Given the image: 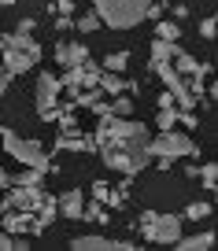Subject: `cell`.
<instances>
[{
  "mask_svg": "<svg viewBox=\"0 0 218 251\" xmlns=\"http://www.w3.org/2000/svg\"><path fill=\"white\" fill-rule=\"evenodd\" d=\"M96 151L100 148H133V144H148V126L144 122H133V118H100V126H96Z\"/></svg>",
  "mask_w": 218,
  "mask_h": 251,
  "instance_id": "cell-1",
  "label": "cell"
},
{
  "mask_svg": "<svg viewBox=\"0 0 218 251\" xmlns=\"http://www.w3.org/2000/svg\"><path fill=\"white\" fill-rule=\"evenodd\" d=\"M148 4L152 0H93V11L100 15L104 26H111V30H130V26L144 23Z\"/></svg>",
  "mask_w": 218,
  "mask_h": 251,
  "instance_id": "cell-2",
  "label": "cell"
},
{
  "mask_svg": "<svg viewBox=\"0 0 218 251\" xmlns=\"http://www.w3.org/2000/svg\"><path fill=\"white\" fill-rule=\"evenodd\" d=\"M148 155L156 159V155H166V159H196L200 155V144L192 141L189 133H178V129H159V137L152 141L148 137Z\"/></svg>",
  "mask_w": 218,
  "mask_h": 251,
  "instance_id": "cell-3",
  "label": "cell"
},
{
  "mask_svg": "<svg viewBox=\"0 0 218 251\" xmlns=\"http://www.w3.org/2000/svg\"><path fill=\"white\" fill-rule=\"evenodd\" d=\"M0 144L11 151V159H19L23 166H41V170H48V155H45V144L33 141V137H19L15 129H4L0 126Z\"/></svg>",
  "mask_w": 218,
  "mask_h": 251,
  "instance_id": "cell-4",
  "label": "cell"
},
{
  "mask_svg": "<svg viewBox=\"0 0 218 251\" xmlns=\"http://www.w3.org/2000/svg\"><path fill=\"white\" fill-rule=\"evenodd\" d=\"M137 229L144 233V240L152 244H174L181 236V218L178 214H156V211H140Z\"/></svg>",
  "mask_w": 218,
  "mask_h": 251,
  "instance_id": "cell-5",
  "label": "cell"
},
{
  "mask_svg": "<svg viewBox=\"0 0 218 251\" xmlns=\"http://www.w3.org/2000/svg\"><path fill=\"white\" fill-rule=\"evenodd\" d=\"M100 159L111 166V170L126 174V177H137V174L152 163V155H148L144 144H133V148H100Z\"/></svg>",
  "mask_w": 218,
  "mask_h": 251,
  "instance_id": "cell-6",
  "label": "cell"
},
{
  "mask_svg": "<svg viewBox=\"0 0 218 251\" xmlns=\"http://www.w3.org/2000/svg\"><path fill=\"white\" fill-rule=\"evenodd\" d=\"M59 93H63L59 78H55L52 71H45V74L37 78V89H33V96H37V118H41V122H48V126L55 122V111H59Z\"/></svg>",
  "mask_w": 218,
  "mask_h": 251,
  "instance_id": "cell-7",
  "label": "cell"
},
{
  "mask_svg": "<svg viewBox=\"0 0 218 251\" xmlns=\"http://www.w3.org/2000/svg\"><path fill=\"white\" fill-rule=\"evenodd\" d=\"M100 74H104V67H100V63H93V55H89V59H85V63H78V67H67V74L59 78V85L67 89L70 96H74L78 89L96 85V81H100Z\"/></svg>",
  "mask_w": 218,
  "mask_h": 251,
  "instance_id": "cell-8",
  "label": "cell"
},
{
  "mask_svg": "<svg viewBox=\"0 0 218 251\" xmlns=\"http://www.w3.org/2000/svg\"><path fill=\"white\" fill-rule=\"evenodd\" d=\"M37 59H41V52H23V48H4V52H0V63H4V71H8L11 78L33 71Z\"/></svg>",
  "mask_w": 218,
  "mask_h": 251,
  "instance_id": "cell-9",
  "label": "cell"
},
{
  "mask_svg": "<svg viewBox=\"0 0 218 251\" xmlns=\"http://www.w3.org/2000/svg\"><path fill=\"white\" fill-rule=\"evenodd\" d=\"M55 151H78V155H93L96 151V141L93 133H85V129H70V133H59L52 144Z\"/></svg>",
  "mask_w": 218,
  "mask_h": 251,
  "instance_id": "cell-10",
  "label": "cell"
},
{
  "mask_svg": "<svg viewBox=\"0 0 218 251\" xmlns=\"http://www.w3.org/2000/svg\"><path fill=\"white\" fill-rule=\"evenodd\" d=\"M89 48L82 45V41H63V45H55V52H52V59L59 63L63 71H67V67H78V63H85L89 59Z\"/></svg>",
  "mask_w": 218,
  "mask_h": 251,
  "instance_id": "cell-11",
  "label": "cell"
},
{
  "mask_svg": "<svg viewBox=\"0 0 218 251\" xmlns=\"http://www.w3.org/2000/svg\"><path fill=\"white\" fill-rule=\"evenodd\" d=\"M70 248L74 251H130L133 240H108V236H74L70 240Z\"/></svg>",
  "mask_w": 218,
  "mask_h": 251,
  "instance_id": "cell-12",
  "label": "cell"
},
{
  "mask_svg": "<svg viewBox=\"0 0 218 251\" xmlns=\"http://www.w3.org/2000/svg\"><path fill=\"white\" fill-rule=\"evenodd\" d=\"M96 85H100L104 96H118V93H130V96H133V93H140L137 81H126V78H118V74H111V71H104Z\"/></svg>",
  "mask_w": 218,
  "mask_h": 251,
  "instance_id": "cell-13",
  "label": "cell"
},
{
  "mask_svg": "<svg viewBox=\"0 0 218 251\" xmlns=\"http://www.w3.org/2000/svg\"><path fill=\"white\" fill-rule=\"evenodd\" d=\"M55 207H59L63 218H82V207H85V196H82V188H70V192L55 196Z\"/></svg>",
  "mask_w": 218,
  "mask_h": 251,
  "instance_id": "cell-14",
  "label": "cell"
},
{
  "mask_svg": "<svg viewBox=\"0 0 218 251\" xmlns=\"http://www.w3.org/2000/svg\"><path fill=\"white\" fill-rule=\"evenodd\" d=\"M174 71H178L181 78H189V74H203V78H207V74H211V63H200L196 55H189L185 48H181V52L174 55Z\"/></svg>",
  "mask_w": 218,
  "mask_h": 251,
  "instance_id": "cell-15",
  "label": "cell"
},
{
  "mask_svg": "<svg viewBox=\"0 0 218 251\" xmlns=\"http://www.w3.org/2000/svg\"><path fill=\"white\" fill-rule=\"evenodd\" d=\"M4 48H23V52H41V45L33 41V33H30V30H19V26H15V33H4V37H0V52H4Z\"/></svg>",
  "mask_w": 218,
  "mask_h": 251,
  "instance_id": "cell-16",
  "label": "cell"
},
{
  "mask_svg": "<svg viewBox=\"0 0 218 251\" xmlns=\"http://www.w3.org/2000/svg\"><path fill=\"white\" fill-rule=\"evenodd\" d=\"M211 244H215V233H196V236H178L174 248L178 251H207Z\"/></svg>",
  "mask_w": 218,
  "mask_h": 251,
  "instance_id": "cell-17",
  "label": "cell"
},
{
  "mask_svg": "<svg viewBox=\"0 0 218 251\" xmlns=\"http://www.w3.org/2000/svg\"><path fill=\"white\" fill-rule=\"evenodd\" d=\"M178 52H181V45H178V41H163V37H156V41H152V63H170Z\"/></svg>",
  "mask_w": 218,
  "mask_h": 251,
  "instance_id": "cell-18",
  "label": "cell"
},
{
  "mask_svg": "<svg viewBox=\"0 0 218 251\" xmlns=\"http://www.w3.org/2000/svg\"><path fill=\"white\" fill-rule=\"evenodd\" d=\"M55 122H59V133H70V129H82L78 115H74V103H63V107L55 111Z\"/></svg>",
  "mask_w": 218,
  "mask_h": 251,
  "instance_id": "cell-19",
  "label": "cell"
},
{
  "mask_svg": "<svg viewBox=\"0 0 218 251\" xmlns=\"http://www.w3.org/2000/svg\"><path fill=\"white\" fill-rule=\"evenodd\" d=\"M82 218H85V222H96V226H108V207H104L100 203V200H93V203H85V207H82Z\"/></svg>",
  "mask_w": 218,
  "mask_h": 251,
  "instance_id": "cell-20",
  "label": "cell"
},
{
  "mask_svg": "<svg viewBox=\"0 0 218 251\" xmlns=\"http://www.w3.org/2000/svg\"><path fill=\"white\" fill-rule=\"evenodd\" d=\"M100 85H89V89H78V93L70 96V103H74V107H93L96 100H100Z\"/></svg>",
  "mask_w": 218,
  "mask_h": 251,
  "instance_id": "cell-21",
  "label": "cell"
},
{
  "mask_svg": "<svg viewBox=\"0 0 218 251\" xmlns=\"http://www.w3.org/2000/svg\"><path fill=\"white\" fill-rule=\"evenodd\" d=\"M126 63H130V52H111V55H104V71H111V74H122L126 71Z\"/></svg>",
  "mask_w": 218,
  "mask_h": 251,
  "instance_id": "cell-22",
  "label": "cell"
},
{
  "mask_svg": "<svg viewBox=\"0 0 218 251\" xmlns=\"http://www.w3.org/2000/svg\"><path fill=\"white\" fill-rule=\"evenodd\" d=\"M100 15H96V11H85V15H78V19H74V30H82V33H96V30H100Z\"/></svg>",
  "mask_w": 218,
  "mask_h": 251,
  "instance_id": "cell-23",
  "label": "cell"
},
{
  "mask_svg": "<svg viewBox=\"0 0 218 251\" xmlns=\"http://www.w3.org/2000/svg\"><path fill=\"white\" fill-rule=\"evenodd\" d=\"M108 107H111V115H115V118L133 115V100H130V96H122V93H118V96H111V100H108Z\"/></svg>",
  "mask_w": 218,
  "mask_h": 251,
  "instance_id": "cell-24",
  "label": "cell"
},
{
  "mask_svg": "<svg viewBox=\"0 0 218 251\" xmlns=\"http://www.w3.org/2000/svg\"><path fill=\"white\" fill-rule=\"evenodd\" d=\"M156 37H163V41H178V37H181L178 19H163V23L156 26Z\"/></svg>",
  "mask_w": 218,
  "mask_h": 251,
  "instance_id": "cell-25",
  "label": "cell"
},
{
  "mask_svg": "<svg viewBox=\"0 0 218 251\" xmlns=\"http://www.w3.org/2000/svg\"><path fill=\"white\" fill-rule=\"evenodd\" d=\"M33 214H37V222H41V226H48V222H52L55 214H59V207H55V196H45V203H41Z\"/></svg>",
  "mask_w": 218,
  "mask_h": 251,
  "instance_id": "cell-26",
  "label": "cell"
},
{
  "mask_svg": "<svg viewBox=\"0 0 218 251\" xmlns=\"http://www.w3.org/2000/svg\"><path fill=\"white\" fill-rule=\"evenodd\" d=\"M196 177H200L203 185H207V192H215V181H218V166H215V163H203Z\"/></svg>",
  "mask_w": 218,
  "mask_h": 251,
  "instance_id": "cell-27",
  "label": "cell"
},
{
  "mask_svg": "<svg viewBox=\"0 0 218 251\" xmlns=\"http://www.w3.org/2000/svg\"><path fill=\"white\" fill-rule=\"evenodd\" d=\"M156 122H159V129H174L178 126V107H163L156 115Z\"/></svg>",
  "mask_w": 218,
  "mask_h": 251,
  "instance_id": "cell-28",
  "label": "cell"
},
{
  "mask_svg": "<svg viewBox=\"0 0 218 251\" xmlns=\"http://www.w3.org/2000/svg\"><path fill=\"white\" fill-rule=\"evenodd\" d=\"M207 214H211V203H200V200H196V203H189V207H185V218H192V222L207 218Z\"/></svg>",
  "mask_w": 218,
  "mask_h": 251,
  "instance_id": "cell-29",
  "label": "cell"
},
{
  "mask_svg": "<svg viewBox=\"0 0 218 251\" xmlns=\"http://www.w3.org/2000/svg\"><path fill=\"white\" fill-rule=\"evenodd\" d=\"M48 11H55V15H74V0H55V4H48Z\"/></svg>",
  "mask_w": 218,
  "mask_h": 251,
  "instance_id": "cell-30",
  "label": "cell"
},
{
  "mask_svg": "<svg viewBox=\"0 0 218 251\" xmlns=\"http://www.w3.org/2000/svg\"><path fill=\"white\" fill-rule=\"evenodd\" d=\"M215 26H218V19H215V15H207V19H203V23H200V37L215 41Z\"/></svg>",
  "mask_w": 218,
  "mask_h": 251,
  "instance_id": "cell-31",
  "label": "cell"
},
{
  "mask_svg": "<svg viewBox=\"0 0 218 251\" xmlns=\"http://www.w3.org/2000/svg\"><path fill=\"white\" fill-rule=\"evenodd\" d=\"M108 192H111L108 181H93V200H100V203H104V200H108Z\"/></svg>",
  "mask_w": 218,
  "mask_h": 251,
  "instance_id": "cell-32",
  "label": "cell"
},
{
  "mask_svg": "<svg viewBox=\"0 0 218 251\" xmlns=\"http://www.w3.org/2000/svg\"><path fill=\"white\" fill-rule=\"evenodd\" d=\"M52 30H59V33H67V30H74V19H70V15H55V23H52Z\"/></svg>",
  "mask_w": 218,
  "mask_h": 251,
  "instance_id": "cell-33",
  "label": "cell"
},
{
  "mask_svg": "<svg viewBox=\"0 0 218 251\" xmlns=\"http://www.w3.org/2000/svg\"><path fill=\"white\" fill-rule=\"evenodd\" d=\"M0 251H15V236L0 229Z\"/></svg>",
  "mask_w": 218,
  "mask_h": 251,
  "instance_id": "cell-34",
  "label": "cell"
},
{
  "mask_svg": "<svg viewBox=\"0 0 218 251\" xmlns=\"http://www.w3.org/2000/svg\"><path fill=\"white\" fill-rule=\"evenodd\" d=\"M8 85H11V74H8V71H4V63H0V96L8 93Z\"/></svg>",
  "mask_w": 218,
  "mask_h": 251,
  "instance_id": "cell-35",
  "label": "cell"
},
{
  "mask_svg": "<svg viewBox=\"0 0 218 251\" xmlns=\"http://www.w3.org/2000/svg\"><path fill=\"white\" fill-rule=\"evenodd\" d=\"M163 107H178V103H174V96L166 93V89H163V93H159V111H163Z\"/></svg>",
  "mask_w": 218,
  "mask_h": 251,
  "instance_id": "cell-36",
  "label": "cell"
},
{
  "mask_svg": "<svg viewBox=\"0 0 218 251\" xmlns=\"http://www.w3.org/2000/svg\"><path fill=\"white\" fill-rule=\"evenodd\" d=\"M170 15H174V19H178V23H181V19L189 15V4H174V8H170Z\"/></svg>",
  "mask_w": 218,
  "mask_h": 251,
  "instance_id": "cell-37",
  "label": "cell"
},
{
  "mask_svg": "<svg viewBox=\"0 0 218 251\" xmlns=\"http://www.w3.org/2000/svg\"><path fill=\"white\" fill-rule=\"evenodd\" d=\"M8 185H11V174L4 170V166H0V192H4V188H8Z\"/></svg>",
  "mask_w": 218,
  "mask_h": 251,
  "instance_id": "cell-38",
  "label": "cell"
},
{
  "mask_svg": "<svg viewBox=\"0 0 218 251\" xmlns=\"http://www.w3.org/2000/svg\"><path fill=\"white\" fill-rule=\"evenodd\" d=\"M11 4H15V0H0V8H11Z\"/></svg>",
  "mask_w": 218,
  "mask_h": 251,
  "instance_id": "cell-39",
  "label": "cell"
}]
</instances>
